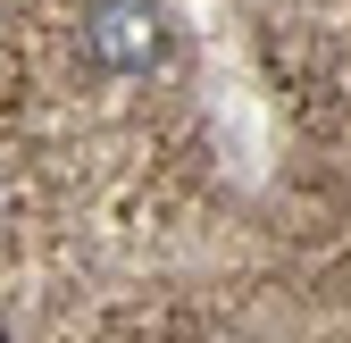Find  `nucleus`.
I'll return each mask as SVG.
<instances>
[{
  "label": "nucleus",
  "mask_w": 351,
  "mask_h": 343,
  "mask_svg": "<svg viewBox=\"0 0 351 343\" xmlns=\"http://www.w3.org/2000/svg\"><path fill=\"white\" fill-rule=\"evenodd\" d=\"M75 51H84L93 75H151V67L176 51L167 0H84Z\"/></svg>",
  "instance_id": "1"
},
{
  "label": "nucleus",
  "mask_w": 351,
  "mask_h": 343,
  "mask_svg": "<svg viewBox=\"0 0 351 343\" xmlns=\"http://www.w3.org/2000/svg\"><path fill=\"white\" fill-rule=\"evenodd\" d=\"M0 343H17V335H9V327H0Z\"/></svg>",
  "instance_id": "2"
}]
</instances>
